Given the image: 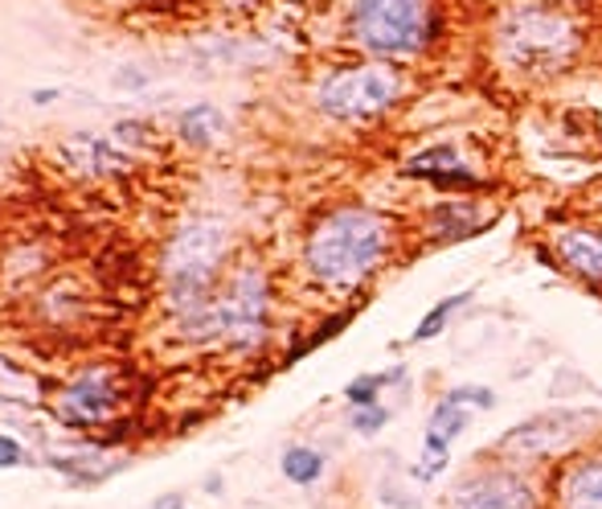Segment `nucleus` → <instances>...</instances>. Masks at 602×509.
<instances>
[{
  "label": "nucleus",
  "mask_w": 602,
  "mask_h": 509,
  "mask_svg": "<svg viewBox=\"0 0 602 509\" xmlns=\"http://www.w3.org/2000/svg\"><path fill=\"white\" fill-rule=\"evenodd\" d=\"M226 222L201 214L189 218L161 255V288L165 308L172 317L177 338L184 341H221L218 325V280L226 259Z\"/></svg>",
  "instance_id": "obj_1"
},
{
  "label": "nucleus",
  "mask_w": 602,
  "mask_h": 509,
  "mask_svg": "<svg viewBox=\"0 0 602 509\" xmlns=\"http://www.w3.org/2000/svg\"><path fill=\"white\" fill-rule=\"evenodd\" d=\"M389 251V222L377 209L341 206L311 227L304 243V264L324 288H357L373 276Z\"/></svg>",
  "instance_id": "obj_2"
},
{
  "label": "nucleus",
  "mask_w": 602,
  "mask_h": 509,
  "mask_svg": "<svg viewBox=\"0 0 602 509\" xmlns=\"http://www.w3.org/2000/svg\"><path fill=\"white\" fill-rule=\"evenodd\" d=\"M496 54L509 71H521V75H558L578 54V29L566 13H553L546 4H521L500 21Z\"/></svg>",
  "instance_id": "obj_3"
},
{
  "label": "nucleus",
  "mask_w": 602,
  "mask_h": 509,
  "mask_svg": "<svg viewBox=\"0 0 602 509\" xmlns=\"http://www.w3.org/2000/svg\"><path fill=\"white\" fill-rule=\"evenodd\" d=\"M128 382L111 366H87L54 395V419L66 432H99L119 423L128 411Z\"/></svg>",
  "instance_id": "obj_4"
},
{
  "label": "nucleus",
  "mask_w": 602,
  "mask_h": 509,
  "mask_svg": "<svg viewBox=\"0 0 602 509\" xmlns=\"http://www.w3.org/2000/svg\"><path fill=\"white\" fill-rule=\"evenodd\" d=\"M353 38L373 54H414L431 38L426 0H353Z\"/></svg>",
  "instance_id": "obj_5"
},
{
  "label": "nucleus",
  "mask_w": 602,
  "mask_h": 509,
  "mask_svg": "<svg viewBox=\"0 0 602 509\" xmlns=\"http://www.w3.org/2000/svg\"><path fill=\"white\" fill-rule=\"evenodd\" d=\"M221 341L234 349H255L271 329V283L258 264H242L218 288Z\"/></svg>",
  "instance_id": "obj_6"
},
{
  "label": "nucleus",
  "mask_w": 602,
  "mask_h": 509,
  "mask_svg": "<svg viewBox=\"0 0 602 509\" xmlns=\"http://www.w3.org/2000/svg\"><path fill=\"white\" fill-rule=\"evenodd\" d=\"M394 99H398V75L385 66H348V71L324 78L316 91L320 112L332 119H345V124L382 115Z\"/></svg>",
  "instance_id": "obj_7"
},
{
  "label": "nucleus",
  "mask_w": 602,
  "mask_h": 509,
  "mask_svg": "<svg viewBox=\"0 0 602 509\" xmlns=\"http://www.w3.org/2000/svg\"><path fill=\"white\" fill-rule=\"evenodd\" d=\"M590 428H599L594 411H549V416L525 419L509 435H500L496 453H504L509 460H546V456L562 453L566 444H574L578 435H586Z\"/></svg>",
  "instance_id": "obj_8"
},
{
  "label": "nucleus",
  "mask_w": 602,
  "mask_h": 509,
  "mask_svg": "<svg viewBox=\"0 0 602 509\" xmlns=\"http://www.w3.org/2000/svg\"><path fill=\"white\" fill-rule=\"evenodd\" d=\"M447 509H537V493L521 472L479 469L447 493Z\"/></svg>",
  "instance_id": "obj_9"
},
{
  "label": "nucleus",
  "mask_w": 602,
  "mask_h": 509,
  "mask_svg": "<svg viewBox=\"0 0 602 509\" xmlns=\"http://www.w3.org/2000/svg\"><path fill=\"white\" fill-rule=\"evenodd\" d=\"M57 161L62 169L82 177V181H111L124 177L131 165V152L107 132H71L57 140Z\"/></svg>",
  "instance_id": "obj_10"
},
{
  "label": "nucleus",
  "mask_w": 602,
  "mask_h": 509,
  "mask_svg": "<svg viewBox=\"0 0 602 509\" xmlns=\"http://www.w3.org/2000/svg\"><path fill=\"white\" fill-rule=\"evenodd\" d=\"M558 264L586 283H602V227H562L553 230Z\"/></svg>",
  "instance_id": "obj_11"
},
{
  "label": "nucleus",
  "mask_w": 602,
  "mask_h": 509,
  "mask_svg": "<svg viewBox=\"0 0 602 509\" xmlns=\"http://www.w3.org/2000/svg\"><path fill=\"white\" fill-rule=\"evenodd\" d=\"M558 509H602V453L574 456L558 472Z\"/></svg>",
  "instance_id": "obj_12"
},
{
  "label": "nucleus",
  "mask_w": 602,
  "mask_h": 509,
  "mask_svg": "<svg viewBox=\"0 0 602 509\" xmlns=\"http://www.w3.org/2000/svg\"><path fill=\"white\" fill-rule=\"evenodd\" d=\"M177 136H181L189 149H214L221 136H226V115H221L218 103L201 99V103H193V107H184L181 112Z\"/></svg>",
  "instance_id": "obj_13"
},
{
  "label": "nucleus",
  "mask_w": 602,
  "mask_h": 509,
  "mask_svg": "<svg viewBox=\"0 0 602 509\" xmlns=\"http://www.w3.org/2000/svg\"><path fill=\"white\" fill-rule=\"evenodd\" d=\"M279 469H283V476L292 485H316L324 476V469H329V460H324V453L308 448V444H292L283 453V460H279Z\"/></svg>",
  "instance_id": "obj_14"
},
{
  "label": "nucleus",
  "mask_w": 602,
  "mask_h": 509,
  "mask_svg": "<svg viewBox=\"0 0 602 509\" xmlns=\"http://www.w3.org/2000/svg\"><path fill=\"white\" fill-rule=\"evenodd\" d=\"M431 227H435V234H447V239L472 234L475 206H467V202H447V206H438L435 214H431Z\"/></svg>",
  "instance_id": "obj_15"
},
{
  "label": "nucleus",
  "mask_w": 602,
  "mask_h": 509,
  "mask_svg": "<svg viewBox=\"0 0 602 509\" xmlns=\"http://www.w3.org/2000/svg\"><path fill=\"white\" fill-rule=\"evenodd\" d=\"M467 301H472V292H456V296L438 301L435 308H431V313L422 317V325L414 329V338H410V341H431V338H438V333L447 329V321H451V317H456V313H459V308H463Z\"/></svg>",
  "instance_id": "obj_16"
},
{
  "label": "nucleus",
  "mask_w": 602,
  "mask_h": 509,
  "mask_svg": "<svg viewBox=\"0 0 602 509\" xmlns=\"http://www.w3.org/2000/svg\"><path fill=\"white\" fill-rule=\"evenodd\" d=\"M401 366H394V370H385V374H361V378H353L345 386V398L353 403V407H369V403H377V391L382 386H389V382H401Z\"/></svg>",
  "instance_id": "obj_17"
},
{
  "label": "nucleus",
  "mask_w": 602,
  "mask_h": 509,
  "mask_svg": "<svg viewBox=\"0 0 602 509\" xmlns=\"http://www.w3.org/2000/svg\"><path fill=\"white\" fill-rule=\"evenodd\" d=\"M463 428H467V407L456 403L451 395H443L435 403V411H431V432L443 435V440H456Z\"/></svg>",
  "instance_id": "obj_18"
},
{
  "label": "nucleus",
  "mask_w": 602,
  "mask_h": 509,
  "mask_svg": "<svg viewBox=\"0 0 602 509\" xmlns=\"http://www.w3.org/2000/svg\"><path fill=\"white\" fill-rule=\"evenodd\" d=\"M451 169H459V156H456V149H431V152H422V156H414L410 165H406V177H443V173H451Z\"/></svg>",
  "instance_id": "obj_19"
},
{
  "label": "nucleus",
  "mask_w": 602,
  "mask_h": 509,
  "mask_svg": "<svg viewBox=\"0 0 602 509\" xmlns=\"http://www.w3.org/2000/svg\"><path fill=\"white\" fill-rule=\"evenodd\" d=\"M443 469H447V440L435 432H426V453H422L419 476L422 481H431V476H438Z\"/></svg>",
  "instance_id": "obj_20"
},
{
  "label": "nucleus",
  "mask_w": 602,
  "mask_h": 509,
  "mask_svg": "<svg viewBox=\"0 0 602 509\" xmlns=\"http://www.w3.org/2000/svg\"><path fill=\"white\" fill-rule=\"evenodd\" d=\"M389 423V411L382 403H369V407H353V432L361 435H377Z\"/></svg>",
  "instance_id": "obj_21"
},
{
  "label": "nucleus",
  "mask_w": 602,
  "mask_h": 509,
  "mask_svg": "<svg viewBox=\"0 0 602 509\" xmlns=\"http://www.w3.org/2000/svg\"><path fill=\"white\" fill-rule=\"evenodd\" d=\"M111 136H115L124 149H144V144H152V128H148L144 119H119V124L111 128Z\"/></svg>",
  "instance_id": "obj_22"
},
{
  "label": "nucleus",
  "mask_w": 602,
  "mask_h": 509,
  "mask_svg": "<svg viewBox=\"0 0 602 509\" xmlns=\"http://www.w3.org/2000/svg\"><path fill=\"white\" fill-rule=\"evenodd\" d=\"M21 465H25V444H21L17 435L0 432V472L21 469Z\"/></svg>",
  "instance_id": "obj_23"
},
{
  "label": "nucleus",
  "mask_w": 602,
  "mask_h": 509,
  "mask_svg": "<svg viewBox=\"0 0 602 509\" xmlns=\"http://www.w3.org/2000/svg\"><path fill=\"white\" fill-rule=\"evenodd\" d=\"M451 398L463 403V407H479V411H488L496 403L492 391H484V386H459V391H451Z\"/></svg>",
  "instance_id": "obj_24"
},
{
  "label": "nucleus",
  "mask_w": 602,
  "mask_h": 509,
  "mask_svg": "<svg viewBox=\"0 0 602 509\" xmlns=\"http://www.w3.org/2000/svg\"><path fill=\"white\" fill-rule=\"evenodd\" d=\"M148 509H184V493H165V497H156Z\"/></svg>",
  "instance_id": "obj_25"
},
{
  "label": "nucleus",
  "mask_w": 602,
  "mask_h": 509,
  "mask_svg": "<svg viewBox=\"0 0 602 509\" xmlns=\"http://www.w3.org/2000/svg\"><path fill=\"white\" fill-rule=\"evenodd\" d=\"M115 82H119V87H128V91H136V87H144V75H136V71H119Z\"/></svg>",
  "instance_id": "obj_26"
},
{
  "label": "nucleus",
  "mask_w": 602,
  "mask_h": 509,
  "mask_svg": "<svg viewBox=\"0 0 602 509\" xmlns=\"http://www.w3.org/2000/svg\"><path fill=\"white\" fill-rule=\"evenodd\" d=\"M54 99H57L54 87H41V91H34V103H37V107H46V103H54Z\"/></svg>",
  "instance_id": "obj_27"
}]
</instances>
